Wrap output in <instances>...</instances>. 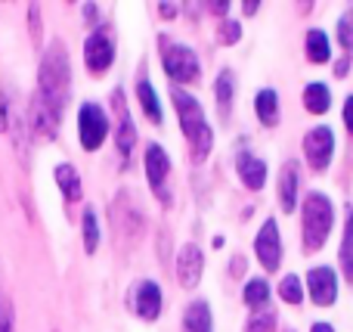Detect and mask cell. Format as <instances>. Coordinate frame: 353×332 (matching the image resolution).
I'll use <instances>...</instances> for the list:
<instances>
[{
    "mask_svg": "<svg viewBox=\"0 0 353 332\" xmlns=\"http://www.w3.org/2000/svg\"><path fill=\"white\" fill-rule=\"evenodd\" d=\"M68 90H72V66H68V53L62 41H53L50 50L43 53L41 68H37V103L62 121V112L68 103Z\"/></svg>",
    "mask_w": 353,
    "mask_h": 332,
    "instance_id": "1",
    "label": "cell"
},
{
    "mask_svg": "<svg viewBox=\"0 0 353 332\" xmlns=\"http://www.w3.org/2000/svg\"><path fill=\"white\" fill-rule=\"evenodd\" d=\"M171 99H174L176 118H180L183 137H186L189 146H192V159L195 162H205L208 155H211L214 134H211V128H208V121H205V112H201L199 99L189 97V93H183V90H174Z\"/></svg>",
    "mask_w": 353,
    "mask_h": 332,
    "instance_id": "2",
    "label": "cell"
},
{
    "mask_svg": "<svg viewBox=\"0 0 353 332\" xmlns=\"http://www.w3.org/2000/svg\"><path fill=\"white\" fill-rule=\"evenodd\" d=\"M332 224H335V208H332V199H325L323 193H310L304 199V224H301V242H304V252H319L325 246L332 233Z\"/></svg>",
    "mask_w": 353,
    "mask_h": 332,
    "instance_id": "3",
    "label": "cell"
},
{
    "mask_svg": "<svg viewBox=\"0 0 353 332\" xmlns=\"http://www.w3.org/2000/svg\"><path fill=\"white\" fill-rule=\"evenodd\" d=\"M165 43V50H161V62H165V72L171 81H183V84H192V81H199V56L192 53V47H186V43Z\"/></svg>",
    "mask_w": 353,
    "mask_h": 332,
    "instance_id": "4",
    "label": "cell"
},
{
    "mask_svg": "<svg viewBox=\"0 0 353 332\" xmlns=\"http://www.w3.org/2000/svg\"><path fill=\"white\" fill-rule=\"evenodd\" d=\"M105 134H109V118H105V112L99 109L97 103H84L78 112V137H81V146L87 149V153H93V149L103 146Z\"/></svg>",
    "mask_w": 353,
    "mask_h": 332,
    "instance_id": "5",
    "label": "cell"
},
{
    "mask_svg": "<svg viewBox=\"0 0 353 332\" xmlns=\"http://www.w3.org/2000/svg\"><path fill=\"white\" fill-rule=\"evenodd\" d=\"M304 155L316 171H325L332 165V155H335V134H332V128H325V124L313 128L304 137Z\"/></svg>",
    "mask_w": 353,
    "mask_h": 332,
    "instance_id": "6",
    "label": "cell"
},
{
    "mask_svg": "<svg viewBox=\"0 0 353 332\" xmlns=\"http://www.w3.org/2000/svg\"><path fill=\"white\" fill-rule=\"evenodd\" d=\"M254 252H257V261H261L270 273L279 271V264H282V240H279V227H276L273 217L263 221L261 233H257V240H254Z\"/></svg>",
    "mask_w": 353,
    "mask_h": 332,
    "instance_id": "7",
    "label": "cell"
},
{
    "mask_svg": "<svg viewBox=\"0 0 353 332\" xmlns=\"http://www.w3.org/2000/svg\"><path fill=\"white\" fill-rule=\"evenodd\" d=\"M84 62L93 75H103L115 62V43H112V37L103 35V31H93L84 43Z\"/></svg>",
    "mask_w": 353,
    "mask_h": 332,
    "instance_id": "8",
    "label": "cell"
},
{
    "mask_svg": "<svg viewBox=\"0 0 353 332\" xmlns=\"http://www.w3.org/2000/svg\"><path fill=\"white\" fill-rule=\"evenodd\" d=\"M307 292H310L313 304H319V308L335 304V298H338L335 271H332V267H313V271L307 273Z\"/></svg>",
    "mask_w": 353,
    "mask_h": 332,
    "instance_id": "9",
    "label": "cell"
},
{
    "mask_svg": "<svg viewBox=\"0 0 353 332\" xmlns=\"http://www.w3.org/2000/svg\"><path fill=\"white\" fill-rule=\"evenodd\" d=\"M201 267H205V258H201V248L195 242H186L176 255V283L183 289H195L201 280Z\"/></svg>",
    "mask_w": 353,
    "mask_h": 332,
    "instance_id": "10",
    "label": "cell"
},
{
    "mask_svg": "<svg viewBox=\"0 0 353 332\" xmlns=\"http://www.w3.org/2000/svg\"><path fill=\"white\" fill-rule=\"evenodd\" d=\"M168 174H171V159H168V153L159 143H149L146 146V177H149V186H152L165 202H168V190H165Z\"/></svg>",
    "mask_w": 353,
    "mask_h": 332,
    "instance_id": "11",
    "label": "cell"
},
{
    "mask_svg": "<svg viewBox=\"0 0 353 332\" xmlns=\"http://www.w3.org/2000/svg\"><path fill=\"white\" fill-rule=\"evenodd\" d=\"M236 171H239L242 184L248 186L251 193L263 190V184H267V162L257 159V155H251L248 149H239V155H236Z\"/></svg>",
    "mask_w": 353,
    "mask_h": 332,
    "instance_id": "12",
    "label": "cell"
},
{
    "mask_svg": "<svg viewBox=\"0 0 353 332\" xmlns=\"http://www.w3.org/2000/svg\"><path fill=\"white\" fill-rule=\"evenodd\" d=\"M134 311L143 317V320H159L161 314V289L159 283H152V280H143L140 286L134 289Z\"/></svg>",
    "mask_w": 353,
    "mask_h": 332,
    "instance_id": "13",
    "label": "cell"
},
{
    "mask_svg": "<svg viewBox=\"0 0 353 332\" xmlns=\"http://www.w3.org/2000/svg\"><path fill=\"white\" fill-rule=\"evenodd\" d=\"M298 184H301V174H298V162H285L279 174V208L282 215H292L294 205H298Z\"/></svg>",
    "mask_w": 353,
    "mask_h": 332,
    "instance_id": "14",
    "label": "cell"
},
{
    "mask_svg": "<svg viewBox=\"0 0 353 332\" xmlns=\"http://www.w3.org/2000/svg\"><path fill=\"white\" fill-rule=\"evenodd\" d=\"M115 109H118V153H121V159H128L130 155V149H134V143H137V130H134V121H130V115H128V106H124V97H121V90L115 93Z\"/></svg>",
    "mask_w": 353,
    "mask_h": 332,
    "instance_id": "15",
    "label": "cell"
},
{
    "mask_svg": "<svg viewBox=\"0 0 353 332\" xmlns=\"http://www.w3.org/2000/svg\"><path fill=\"white\" fill-rule=\"evenodd\" d=\"M183 329L186 332H214L211 326V308L208 302H192L183 314Z\"/></svg>",
    "mask_w": 353,
    "mask_h": 332,
    "instance_id": "16",
    "label": "cell"
},
{
    "mask_svg": "<svg viewBox=\"0 0 353 332\" xmlns=\"http://www.w3.org/2000/svg\"><path fill=\"white\" fill-rule=\"evenodd\" d=\"M56 184H59L62 196H65L68 202H78L81 199V177H78V168L74 165H68V162L56 165Z\"/></svg>",
    "mask_w": 353,
    "mask_h": 332,
    "instance_id": "17",
    "label": "cell"
},
{
    "mask_svg": "<svg viewBox=\"0 0 353 332\" xmlns=\"http://www.w3.org/2000/svg\"><path fill=\"white\" fill-rule=\"evenodd\" d=\"M214 93H217V109H220V115L230 118V106H232V99H236V78H232L230 68H223V72L217 75Z\"/></svg>",
    "mask_w": 353,
    "mask_h": 332,
    "instance_id": "18",
    "label": "cell"
},
{
    "mask_svg": "<svg viewBox=\"0 0 353 332\" xmlns=\"http://www.w3.org/2000/svg\"><path fill=\"white\" fill-rule=\"evenodd\" d=\"M304 109L313 115H325L332 109V93L325 84H307L304 87Z\"/></svg>",
    "mask_w": 353,
    "mask_h": 332,
    "instance_id": "19",
    "label": "cell"
},
{
    "mask_svg": "<svg viewBox=\"0 0 353 332\" xmlns=\"http://www.w3.org/2000/svg\"><path fill=\"white\" fill-rule=\"evenodd\" d=\"M254 112H257V118H261L267 128H273L276 118H279V99H276V90L263 87V90L254 97Z\"/></svg>",
    "mask_w": 353,
    "mask_h": 332,
    "instance_id": "20",
    "label": "cell"
},
{
    "mask_svg": "<svg viewBox=\"0 0 353 332\" xmlns=\"http://www.w3.org/2000/svg\"><path fill=\"white\" fill-rule=\"evenodd\" d=\"M304 47H307V59H310V62H329L332 59V47H329L325 31H319V28L307 31Z\"/></svg>",
    "mask_w": 353,
    "mask_h": 332,
    "instance_id": "21",
    "label": "cell"
},
{
    "mask_svg": "<svg viewBox=\"0 0 353 332\" xmlns=\"http://www.w3.org/2000/svg\"><path fill=\"white\" fill-rule=\"evenodd\" d=\"M137 97H140V106H143V112H146V118L152 124H161V118H165V112H161V106H159V97H155V90H152V84H149L146 78L137 84Z\"/></svg>",
    "mask_w": 353,
    "mask_h": 332,
    "instance_id": "22",
    "label": "cell"
},
{
    "mask_svg": "<svg viewBox=\"0 0 353 332\" xmlns=\"http://www.w3.org/2000/svg\"><path fill=\"white\" fill-rule=\"evenodd\" d=\"M341 271L353 283V205H347V221H344V240H341Z\"/></svg>",
    "mask_w": 353,
    "mask_h": 332,
    "instance_id": "23",
    "label": "cell"
},
{
    "mask_svg": "<svg viewBox=\"0 0 353 332\" xmlns=\"http://www.w3.org/2000/svg\"><path fill=\"white\" fill-rule=\"evenodd\" d=\"M99 248V221H97V211L84 208V252L87 255H97Z\"/></svg>",
    "mask_w": 353,
    "mask_h": 332,
    "instance_id": "24",
    "label": "cell"
},
{
    "mask_svg": "<svg viewBox=\"0 0 353 332\" xmlns=\"http://www.w3.org/2000/svg\"><path fill=\"white\" fill-rule=\"evenodd\" d=\"M267 298H270V283H267V280H251V283L245 286V304H248L251 311L263 308V304H267Z\"/></svg>",
    "mask_w": 353,
    "mask_h": 332,
    "instance_id": "25",
    "label": "cell"
},
{
    "mask_svg": "<svg viewBox=\"0 0 353 332\" xmlns=\"http://www.w3.org/2000/svg\"><path fill=\"white\" fill-rule=\"evenodd\" d=\"M279 295H282V302L285 304H301L304 292H301V280L294 277V273H288V277L279 283Z\"/></svg>",
    "mask_w": 353,
    "mask_h": 332,
    "instance_id": "26",
    "label": "cell"
},
{
    "mask_svg": "<svg viewBox=\"0 0 353 332\" xmlns=\"http://www.w3.org/2000/svg\"><path fill=\"white\" fill-rule=\"evenodd\" d=\"M245 332H276V314L273 311H261L245 323Z\"/></svg>",
    "mask_w": 353,
    "mask_h": 332,
    "instance_id": "27",
    "label": "cell"
},
{
    "mask_svg": "<svg viewBox=\"0 0 353 332\" xmlns=\"http://www.w3.org/2000/svg\"><path fill=\"white\" fill-rule=\"evenodd\" d=\"M338 43H341L347 53L353 50V6L341 16V22H338Z\"/></svg>",
    "mask_w": 353,
    "mask_h": 332,
    "instance_id": "28",
    "label": "cell"
},
{
    "mask_svg": "<svg viewBox=\"0 0 353 332\" xmlns=\"http://www.w3.org/2000/svg\"><path fill=\"white\" fill-rule=\"evenodd\" d=\"M239 37H242V25L236 22V19H223L217 28V41L220 43H236Z\"/></svg>",
    "mask_w": 353,
    "mask_h": 332,
    "instance_id": "29",
    "label": "cell"
},
{
    "mask_svg": "<svg viewBox=\"0 0 353 332\" xmlns=\"http://www.w3.org/2000/svg\"><path fill=\"white\" fill-rule=\"evenodd\" d=\"M0 332H16V323H12V308L6 298H0Z\"/></svg>",
    "mask_w": 353,
    "mask_h": 332,
    "instance_id": "30",
    "label": "cell"
},
{
    "mask_svg": "<svg viewBox=\"0 0 353 332\" xmlns=\"http://www.w3.org/2000/svg\"><path fill=\"white\" fill-rule=\"evenodd\" d=\"M28 16H31V41L41 47V10H37V3H31Z\"/></svg>",
    "mask_w": 353,
    "mask_h": 332,
    "instance_id": "31",
    "label": "cell"
},
{
    "mask_svg": "<svg viewBox=\"0 0 353 332\" xmlns=\"http://www.w3.org/2000/svg\"><path fill=\"white\" fill-rule=\"evenodd\" d=\"M10 124H12L10 99H6V97H3V90H0V134H3V130H10Z\"/></svg>",
    "mask_w": 353,
    "mask_h": 332,
    "instance_id": "32",
    "label": "cell"
},
{
    "mask_svg": "<svg viewBox=\"0 0 353 332\" xmlns=\"http://www.w3.org/2000/svg\"><path fill=\"white\" fill-rule=\"evenodd\" d=\"M344 124H347V130L353 134V93L347 97V103H344Z\"/></svg>",
    "mask_w": 353,
    "mask_h": 332,
    "instance_id": "33",
    "label": "cell"
},
{
    "mask_svg": "<svg viewBox=\"0 0 353 332\" xmlns=\"http://www.w3.org/2000/svg\"><path fill=\"white\" fill-rule=\"evenodd\" d=\"M347 68H350V59H347V56L335 62V75H338V78H344V75H347Z\"/></svg>",
    "mask_w": 353,
    "mask_h": 332,
    "instance_id": "34",
    "label": "cell"
},
{
    "mask_svg": "<svg viewBox=\"0 0 353 332\" xmlns=\"http://www.w3.org/2000/svg\"><path fill=\"white\" fill-rule=\"evenodd\" d=\"M242 271H245V261L242 258L230 261V273H232V277H242Z\"/></svg>",
    "mask_w": 353,
    "mask_h": 332,
    "instance_id": "35",
    "label": "cell"
},
{
    "mask_svg": "<svg viewBox=\"0 0 353 332\" xmlns=\"http://www.w3.org/2000/svg\"><path fill=\"white\" fill-rule=\"evenodd\" d=\"M310 332H335V329H332V323H323V320H319V323H313Z\"/></svg>",
    "mask_w": 353,
    "mask_h": 332,
    "instance_id": "36",
    "label": "cell"
},
{
    "mask_svg": "<svg viewBox=\"0 0 353 332\" xmlns=\"http://www.w3.org/2000/svg\"><path fill=\"white\" fill-rule=\"evenodd\" d=\"M261 10V3H245V16H251V12Z\"/></svg>",
    "mask_w": 353,
    "mask_h": 332,
    "instance_id": "37",
    "label": "cell"
}]
</instances>
